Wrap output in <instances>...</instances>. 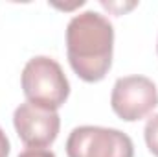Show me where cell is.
<instances>
[{"mask_svg":"<svg viewBox=\"0 0 158 157\" xmlns=\"http://www.w3.org/2000/svg\"><path fill=\"white\" fill-rule=\"evenodd\" d=\"M9 150H11V146H9V139L6 137L4 129L0 128V157H7L9 155Z\"/></svg>","mask_w":158,"mask_h":157,"instance_id":"ba28073f","label":"cell"},{"mask_svg":"<svg viewBox=\"0 0 158 157\" xmlns=\"http://www.w3.org/2000/svg\"><path fill=\"white\" fill-rule=\"evenodd\" d=\"M114 28L98 11H83L66 26V52L74 72L83 81L96 83L112 67Z\"/></svg>","mask_w":158,"mask_h":157,"instance_id":"6da1fadb","label":"cell"},{"mask_svg":"<svg viewBox=\"0 0 158 157\" xmlns=\"http://www.w3.org/2000/svg\"><path fill=\"white\" fill-rule=\"evenodd\" d=\"M156 52H158V44H156Z\"/></svg>","mask_w":158,"mask_h":157,"instance_id":"9c48e42d","label":"cell"},{"mask_svg":"<svg viewBox=\"0 0 158 157\" xmlns=\"http://www.w3.org/2000/svg\"><path fill=\"white\" fill-rule=\"evenodd\" d=\"M143 135H145V144H147L149 152L155 157H158V115H153L147 120Z\"/></svg>","mask_w":158,"mask_h":157,"instance_id":"8992f818","label":"cell"},{"mask_svg":"<svg viewBox=\"0 0 158 157\" xmlns=\"http://www.w3.org/2000/svg\"><path fill=\"white\" fill-rule=\"evenodd\" d=\"M110 105L121 120H142L158 105L156 85L145 76L118 78L112 87Z\"/></svg>","mask_w":158,"mask_h":157,"instance_id":"277c9868","label":"cell"},{"mask_svg":"<svg viewBox=\"0 0 158 157\" xmlns=\"http://www.w3.org/2000/svg\"><path fill=\"white\" fill-rule=\"evenodd\" d=\"M19 157H55V154L46 148H26L22 154H19Z\"/></svg>","mask_w":158,"mask_h":157,"instance_id":"52a82bcc","label":"cell"},{"mask_svg":"<svg viewBox=\"0 0 158 157\" xmlns=\"http://www.w3.org/2000/svg\"><path fill=\"white\" fill-rule=\"evenodd\" d=\"M68 157H134L131 137L114 128L79 126L66 141Z\"/></svg>","mask_w":158,"mask_h":157,"instance_id":"3957f363","label":"cell"},{"mask_svg":"<svg viewBox=\"0 0 158 157\" xmlns=\"http://www.w3.org/2000/svg\"><path fill=\"white\" fill-rule=\"evenodd\" d=\"M13 124L17 135L28 148H46L57 139L61 118L57 111L24 102L15 109Z\"/></svg>","mask_w":158,"mask_h":157,"instance_id":"5b68a950","label":"cell"},{"mask_svg":"<svg viewBox=\"0 0 158 157\" xmlns=\"http://www.w3.org/2000/svg\"><path fill=\"white\" fill-rule=\"evenodd\" d=\"M22 91L30 104L57 111L70 96V83L55 59L37 56L24 65Z\"/></svg>","mask_w":158,"mask_h":157,"instance_id":"7a4b0ae2","label":"cell"}]
</instances>
